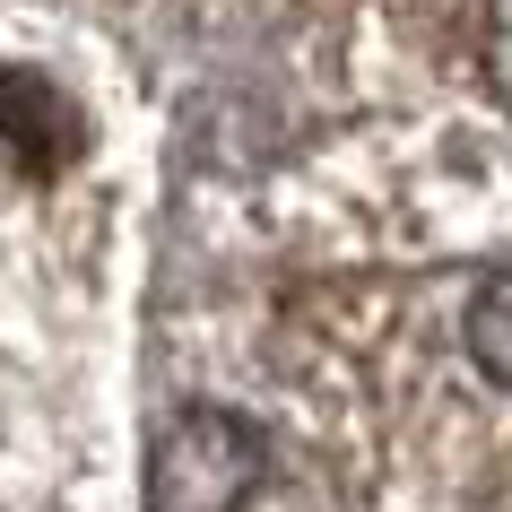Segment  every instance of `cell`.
I'll use <instances>...</instances> for the list:
<instances>
[{
  "mask_svg": "<svg viewBox=\"0 0 512 512\" xmlns=\"http://www.w3.org/2000/svg\"><path fill=\"white\" fill-rule=\"evenodd\" d=\"M261 478H270L261 426L226 400H191L157 443L148 495H157V512H243Z\"/></svg>",
  "mask_w": 512,
  "mask_h": 512,
  "instance_id": "6da1fadb",
  "label": "cell"
},
{
  "mask_svg": "<svg viewBox=\"0 0 512 512\" xmlns=\"http://www.w3.org/2000/svg\"><path fill=\"white\" fill-rule=\"evenodd\" d=\"M460 365L486 391H512V270L469 278V296H460Z\"/></svg>",
  "mask_w": 512,
  "mask_h": 512,
  "instance_id": "7a4b0ae2",
  "label": "cell"
}]
</instances>
